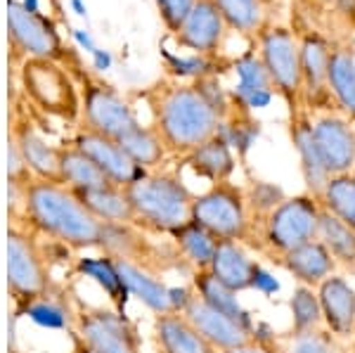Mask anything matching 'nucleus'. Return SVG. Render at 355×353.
<instances>
[{"label": "nucleus", "mask_w": 355, "mask_h": 353, "mask_svg": "<svg viewBox=\"0 0 355 353\" xmlns=\"http://www.w3.org/2000/svg\"><path fill=\"white\" fill-rule=\"evenodd\" d=\"M329 57L331 43L322 33L308 31L301 36V67H303V107L324 110L329 107Z\"/></svg>", "instance_id": "15"}, {"label": "nucleus", "mask_w": 355, "mask_h": 353, "mask_svg": "<svg viewBox=\"0 0 355 353\" xmlns=\"http://www.w3.org/2000/svg\"><path fill=\"white\" fill-rule=\"evenodd\" d=\"M322 204L320 199L303 192L287 197L268 216L259 230V252L275 264L303 244L318 240Z\"/></svg>", "instance_id": "6"}, {"label": "nucleus", "mask_w": 355, "mask_h": 353, "mask_svg": "<svg viewBox=\"0 0 355 353\" xmlns=\"http://www.w3.org/2000/svg\"><path fill=\"white\" fill-rule=\"evenodd\" d=\"M157 3V10L162 15L164 26L168 28L171 33H175L180 24L185 21V17L190 15V10L194 8L197 0H154Z\"/></svg>", "instance_id": "41"}, {"label": "nucleus", "mask_w": 355, "mask_h": 353, "mask_svg": "<svg viewBox=\"0 0 355 353\" xmlns=\"http://www.w3.org/2000/svg\"><path fill=\"white\" fill-rule=\"evenodd\" d=\"M230 31L214 0H197L180 28L173 33L180 48L197 57H216Z\"/></svg>", "instance_id": "14"}, {"label": "nucleus", "mask_w": 355, "mask_h": 353, "mask_svg": "<svg viewBox=\"0 0 355 353\" xmlns=\"http://www.w3.org/2000/svg\"><path fill=\"white\" fill-rule=\"evenodd\" d=\"M192 221L214 232L218 240L239 242L256 249V227L249 214L246 190L232 180L211 183L204 192L194 195Z\"/></svg>", "instance_id": "5"}, {"label": "nucleus", "mask_w": 355, "mask_h": 353, "mask_svg": "<svg viewBox=\"0 0 355 353\" xmlns=\"http://www.w3.org/2000/svg\"><path fill=\"white\" fill-rule=\"evenodd\" d=\"M71 5H73V10H76L78 15H85V8H83L81 0H71Z\"/></svg>", "instance_id": "47"}, {"label": "nucleus", "mask_w": 355, "mask_h": 353, "mask_svg": "<svg viewBox=\"0 0 355 353\" xmlns=\"http://www.w3.org/2000/svg\"><path fill=\"white\" fill-rule=\"evenodd\" d=\"M19 3H21V8L28 10V12L41 15V12H38V0H19Z\"/></svg>", "instance_id": "46"}, {"label": "nucleus", "mask_w": 355, "mask_h": 353, "mask_svg": "<svg viewBox=\"0 0 355 353\" xmlns=\"http://www.w3.org/2000/svg\"><path fill=\"white\" fill-rule=\"evenodd\" d=\"M182 316L199 329V334L218 353L237 349V346H242L256 337V327H246L239 320H234V318L225 316V313L211 309L194 292L190 301L185 304V309H182Z\"/></svg>", "instance_id": "16"}, {"label": "nucleus", "mask_w": 355, "mask_h": 353, "mask_svg": "<svg viewBox=\"0 0 355 353\" xmlns=\"http://www.w3.org/2000/svg\"><path fill=\"white\" fill-rule=\"evenodd\" d=\"M60 183L73 192L97 190V187L114 185L97 164L76 145H67L60 152Z\"/></svg>", "instance_id": "29"}, {"label": "nucleus", "mask_w": 355, "mask_h": 353, "mask_svg": "<svg viewBox=\"0 0 355 353\" xmlns=\"http://www.w3.org/2000/svg\"><path fill=\"white\" fill-rule=\"evenodd\" d=\"M173 240V247L180 254L182 264L187 266L192 273L194 270H209L211 264H214V256L218 252V244L223 240L209 232L206 227L190 221L187 225H182L180 230L171 235Z\"/></svg>", "instance_id": "28"}, {"label": "nucleus", "mask_w": 355, "mask_h": 353, "mask_svg": "<svg viewBox=\"0 0 355 353\" xmlns=\"http://www.w3.org/2000/svg\"><path fill=\"white\" fill-rule=\"evenodd\" d=\"M73 36H76V41L81 43V45H85V50H90V53H95V45H93V41H90V36L88 33H83V31H73Z\"/></svg>", "instance_id": "44"}, {"label": "nucleus", "mask_w": 355, "mask_h": 353, "mask_svg": "<svg viewBox=\"0 0 355 353\" xmlns=\"http://www.w3.org/2000/svg\"><path fill=\"white\" fill-rule=\"evenodd\" d=\"M12 142L24 159L28 173L36 180H53L60 183V152L62 147L50 145L43 133L31 121H17L12 128Z\"/></svg>", "instance_id": "19"}, {"label": "nucleus", "mask_w": 355, "mask_h": 353, "mask_svg": "<svg viewBox=\"0 0 355 353\" xmlns=\"http://www.w3.org/2000/svg\"><path fill=\"white\" fill-rule=\"evenodd\" d=\"M33 232L67 249H102L107 223L85 209L81 197L67 185L36 180L24 190V209L19 216Z\"/></svg>", "instance_id": "2"}, {"label": "nucleus", "mask_w": 355, "mask_h": 353, "mask_svg": "<svg viewBox=\"0 0 355 353\" xmlns=\"http://www.w3.org/2000/svg\"><path fill=\"white\" fill-rule=\"evenodd\" d=\"M102 252L110 259L128 261V264H135L145 270L157 273V275H162L164 270L175 268V266H185L173 244L164 247V244L152 242L150 232H145L137 225L107 223Z\"/></svg>", "instance_id": "11"}, {"label": "nucleus", "mask_w": 355, "mask_h": 353, "mask_svg": "<svg viewBox=\"0 0 355 353\" xmlns=\"http://www.w3.org/2000/svg\"><path fill=\"white\" fill-rule=\"evenodd\" d=\"M95 64H97V69H107V67H110V55L107 53H102V50H95Z\"/></svg>", "instance_id": "45"}, {"label": "nucleus", "mask_w": 355, "mask_h": 353, "mask_svg": "<svg viewBox=\"0 0 355 353\" xmlns=\"http://www.w3.org/2000/svg\"><path fill=\"white\" fill-rule=\"evenodd\" d=\"M351 353H355V337H353V344H351Z\"/></svg>", "instance_id": "49"}, {"label": "nucleus", "mask_w": 355, "mask_h": 353, "mask_svg": "<svg viewBox=\"0 0 355 353\" xmlns=\"http://www.w3.org/2000/svg\"><path fill=\"white\" fill-rule=\"evenodd\" d=\"M320 204L324 212L355 227V169L351 173L331 175L322 197H320Z\"/></svg>", "instance_id": "38"}, {"label": "nucleus", "mask_w": 355, "mask_h": 353, "mask_svg": "<svg viewBox=\"0 0 355 353\" xmlns=\"http://www.w3.org/2000/svg\"><path fill=\"white\" fill-rule=\"evenodd\" d=\"M313 138L329 175H343L355 169V126L341 114H318L313 119Z\"/></svg>", "instance_id": "13"}, {"label": "nucleus", "mask_w": 355, "mask_h": 353, "mask_svg": "<svg viewBox=\"0 0 355 353\" xmlns=\"http://www.w3.org/2000/svg\"><path fill=\"white\" fill-rule=\"evenodd\" d=\"M19 78L24 95L41 112L60 117L64 121H76L81 117V95H78L71 74L60 62L26 57Z\"/></svg>", "instance_id": "8"}, {"label": "nucleus", "mask_w": 355, "mask_h": 353, "mask_svg": "<svg viewBox=\"0 0 355 353\" xmlns=\"http://www.w3.org/2000/svg\"><path fill=\"white\" fill-rule=\"evenodd\" d=\"M93 353H142L137 325L116 309L76 301V320L71 332Z\"/></svg>", "instance_id": "9"}, {"label": "nucleus", "mask_w": 355, "mask_h": 353, "mask_svg": "<svg viewBox=\"0 0 355 353\" xmlns=\"http://www.w3.org/2000/svg\"><path fill=\"white\" fill-rule=\"evenodd\" d=\"M230 31L239 36L259 38L263 28H268V5L270 0H214Z\"/></svg>", "instance_id": "31"}, {"label": "nucleus", "mask_w": 355, "mask_h": 353, "mask_svg": "<svg viewBox=\"0 0 355 353\" xmlns=\"http://www.w3.org/2000/svg\"><path fill=\"white\" fill-rule=\"evenodd\" d=\"M237 69V85L230 98V107L237 112L251 114V110H261V107L270 105L275 95V85L268 76L266 67H263L259 53H246L234 62Z\"/></svg>", "instance_id": "21"}, {"label": "nucleus", "mask_w": 355, "mask_h": 353, "mask_svg": "<svg viewBox=\"0 0 355 353\" xmlns=\"http://www.w3.org/2000/svg\"><path fill=\"white\" fill-rule=\"evenodd\" d=\"M154 344L159 353H218L178 311L154 316Z\"/></svg>", "instance_id": "24"}, {"label": "nucleus", "mask_w": 355, "mask_h": 353, "mask_svg": "<svg viewBox=\"0 0 355 353\" xmlns=\"http://www.w3.org/2000/svg\"><path fill=\"white\" fill-rule=\"evenodd\" d=\"M71 145H76L78 150L93 159L97 166L105 171V175L114 185L128 187L130 183H135L137 178H142V175L147 173V171H142L133 159L125 155L121 142L107 138V135L81 128L76 133V138L71 140Z\"/></svg>", "instance_id": "17"}, {"label": "nucleus", "mask_w": 355, "mask_h": 353, "mask_svg": "<svg viewBox=\"0 0 355 353\" xmlns=\"http://www.w3.org/2000/svg\"><path fill=\"white\" fill-rule=\"evenodd\" d=\"M318 240L327 247L331 259L336 261V268L346 270L348 275L355 277V227L343 223V221L322 209Z\"/></svg>", "instance_id": "32"}, {"label": "nucleus", "mask_w": 355, "mask_h": 353, "mask_svg": "<svg viewBox=\"0 0 355 353\" xmlns=\"http://www.w3.org/2000/svg\"><path fill=\"white\" fill-rule=\"evenodd\" d=\"M192 289L199 299L211 306V309L225 313V316L234 318V320H239L246 327H256L254 318H251V313L239 304L237 294H234L232 289H227L211 270H194L192 273Z\"/></svg>", "instance_id": "30"}, {"label": "nucleus", "mask_w": 355, "mask_h": 353, "mask_svg": "<svg viewBox=\"0 0 355 353\" xmlns=\"http://www.w3.org/2000/svg\"><path fill=\"white\" fill-rule=\"evenodd\" d=\"M318 3H324V5H329V3H339V0H318Z\"/></svg>", "instance_id": "48"}, {"label": "nucleus", "mask_w": 355, "mask_h": 353, "mask_svg": "<svg viewBox=\"0 0 355 353\" xmlns=\"http://www.w3.org/2000/svg\"><path fill=\"white\" fill-rule=\"evenodd\" d=\"M73 270L78 275H85L90 277L93 282L100 284L102 289L107 292V297L114 304V309L123 313V306H125V299H128V289L125 284L121 282V275H119L116 266L110 256H90V259H76V266Z\"/></svg>", "instance_id": "36"}, {"label": "nucleus", "mask_w": 355, "mask_h": 353, "mask_svg": "<svg viewBox=\"0 0 355 353\" xmlns=\"http://www.w3.org/2000/svg\"><path fill=\"white\" fill-rule=\"evenodd\" d=\"M152 126L159 130L171 157H187L223 130L230 98L216 76L199 81H166L150 95Z\"/></svg>", "instance_id": "1"}, {"label": "nucleus", "mask_w": 355, "mask_h": 353, "mask_svg": "<svg viewBox=\"0 0 355 353\" xmlns=\"http://www.w3.org/2000/svg\"><path fill=\"white\" fill-rule=\"evenodd\" d=\"M119 142H121L125 155L133 159L142 171H157L166 162V157H168V150H166L162 135H159V130L154 126L135 128L133 133H128Z\"/></svg>", "instance_id": "35"}, {"label": "nucleus", "mask_w": 355, "mask_h": 353, "mask_svg": "<svg viewBox=\"0 0 355 353\" xmlns=\"http://www.w3.org/2000/svg\"><path fill=\"white\" fill-rule=\"evenodd\" d=\"M220 353H282V346L275 337H263L261 329L256 327V337L246 344L237 346V349H230V351H220Z\"/></svg>", "instance_id": "42"}, {"label": "nucleus", "mask_w": 355, "mask_h": 353, "mask_svg": "<svg viewBox=\"0 0 355 353\" xmlns=\"http://www.w3.org/2000/svg\"><path fill=\"white\" fill-rule=\"evenodd\" d=\"M81 121L85 130L121 140L135 128H140V119L130 102L112 85L85 78L81 90Z\"/></svg>", "instance_id": "10"}, {"label": "nucleus", "mask_w": 355, "mask_h": 353, "mask_svg": "<svg viewBox=\"0 0 355 353\" xmlns=\"http://www.w3.org/2000/svg\"><path fill=\"white\" fill-rule=\"evenodd\" d=\"M256 264L246 252L244 244L223 240L218 244V252L214 256L211 264V273L225 284L227 289H232L234 294H242L246 289H254V275H256Z\"/></svg>", "instance_id": "26"}, {"label": "nucleus", "mask_w": 355, "mask_h": 353, "mask_svg": "<svg viewBox=\"0 0 355 353\" xmlns=\"http://www.w3.org/2000/svg\"><path fill=\"white\" fill-rule=\"evenodd\" d=\"M90 214L102 223L114 225H135V209L130 204L128 190L121 185H107L97 190L76 192Z\"/></svg>", "instance_id": "27"}, {"label": "nucleus", "mask_w": 355, "mask_h": 353, "mask_svg": "<svg viewBox=\"0 0 355 353\" xmlns=\"http://www.w3.org/2000/svg\"><path fill=\"white\" fill-rule=\"evenodd\" d=\"M24 313L41 327L67 329V332H71L73 320H76V299H71V294H69L62 284H57L48 297L26 306Z\"/></svg>", "instance_id": "33"}, {"label": "nucleus", "mask_w": 355, "mask_h": 353, "mask_svg": "<svg viewBox=\"0 0 355 353\" xmlns=\"http://www.w3.org/2000/svg\"><path fill=\"white\" fill-rule=\"evenodd\" d=\"M275 266H279L284 273H289L296 280V284H306V287L318 289L327 277L336 273V261L331 259L320 240H313L303 247L294 249L287 256H282L279 261H275Z\"/></svg>", "instance_id": "23"}, {"label": "nucleus", "mask_w": 355, "mask_h": 353, "mask_svg": "<svg viewBox=\"0 0 355 353\" xmlns=\"http://www.w3.org/2000/svg\"><path fill=\"white\" fill-rule=\"evenodd\" d=\"M8 28L10 41L26 57L55 62L64 60V43H62V36L57 33L53 21L43 15L28 12L17 0H8Z\"/></svg>", "instance_id": "12"}, {"label": "nucleus", "mask_w": 355, "mask_h": 353, "mask_svg": "<svg viewBox=\"0 0 355 353\" xmlns=\"http://www.w3.org/2000/svg\"><path fill=\"white\" fill-rule=\"evenodd\" d=\"M112 261L116 266L119 275H121V282L128 289V297L142 301L154 316L175 311V287H168L162 280V275L140 268L135 264H128V261Z\"/></svg>", "instance_id": "22"}, {"label": "nucleus", "mask_w": 355, "mask_h": 353, "mask_svg": "<svg viewBox=\"0 0 355 353\" xmlns=\"http://www.w3.org/2000/svg\"><path fill=\"white\" fill-rule=\"evenodd\" d=\"M324 327L341 339L355 337V287L346 275H331L318 287Z\"/></svg>", "instance_id": "20"}, {"label": "nucleus", "mask_w": 355, "mask_h": 353, "mask_svg": "<svg viewBox=\"0 0 355 353\" xmlns=\"http://www.w3.org/2000/svg\"><path fill=\"white\" fill-rule=\"evenodd\" d=\"M135 225L150 235H173L192 221L194 192L173 171H147L128 187Z\"/></svg>", "instance_id": "3"}, {"label": "nucleus", "mask_w": 355, "mask_h": 353, "mask_svg": "<svg viewBox=\"0 0 355 353\" xmlns=\"http://www.w3.org/2000/svg\"><path fill=\"white\" fill-rule=\"evenodd\" d=\"M279 346H282V353H351L346 339L331 334L327 327L303 334H284L279 339Z\"/></svg>", "instance_id": "39"}, {"label": "nucleus", "mask_w": 355, "mask_h": 353, "mask_svg": "<svg viewBox=\"0 0 355 353\" xmlns=\"http://www.w3.org/2000/svg\"><path fill=\"white\" fill-rule=\"evenodd\" d=\"M244 190H246V202H249L251 221H254V227H256V242H259L261 225L266 223L268 216L287 199V195H284V190L279 185L266 183V180H254V185L244 187Z\"/></svg>", "instance_id": "40"}, {"label": "nucleus", "mask_w": 355, "mask_h": 353, "mask_svg": "<svg viewBox=\"0 0 355 353\" xmlns=\"http://www.w3.org/2000/svg\"><path fill=\"white\" fill-rule=\"evenodd\" d=\"M259 43V57L275 93L289 107V114L303 110V67H301V38L291 28L270 24L263 28Z\"/></svg>", "instance_id": "7"}, {"label": "nucleus", "mask_w": 355, "mask_h": 353, "mask_svg": "<svg viewBox=\"0 0 355 353\" xmlns=\"http://www.w3.org/2000/svg\"><path fill=\"white\" fill-rule=\"evenodd\" d=\"M289 313H291V327L287 334H303L313 329L324 327L322 306H320L318 289L296 284L289 297Z\"/></svg>", "instance_id": "37"}, {"label": "nucleus", "mask_w": 355, "mask_h": 353, "mask_svg": "<svg viewBox=\"0 0 355 353\" xmlns=\"http://www.w3.org/2000/svg\"><path fill=\"white\" fill-rule=\"evenodd\" d=\"M254 289H259L263 294H272L279 289V282L275 280V277L268 273L263 266L259 264V268H256V275H254Z\"/></svg>", "instance_id": "43"}, {"label": "nucleus", "mask_w": 355, "mask_h": 353, "mask_svg": "<svg viewBox=\"0 0 355 353\" xmlns=\"http://www.w3.org/2000/svg\"><path fill=\"white\" fill-rule=\"evenodd\" d=\"M38 237L41 235L21 218H12L8 227V292L15 301L17 316L57 287Z\"/></svg>", "instance_id": "4"}, {"label": "nucleus", "mask_w": 355, "mask_h": 353, "mask_svg": "<svg viewBox=\"0 0 355 353\" xmlns=\"http://www.w3.org/2000/svg\"><path fill=\"white\" fill-rule=\"evenodd\" d=\"M289 138L294 142L296 152H299L301 175H303V183H306V192L313 195L315 199H320L331 175L327 166L322 164V159H320L318 145H315V138H313V119L306 107L289 114Z\"/></svg>", "instance_id": "18"}, {"label": "nucleus", "mask_w": 355, "mask_h": 353, "mask_svg": "<svg viewBox=\"0 0 355 353\" xmlns=\"http://www.w3.org/2000/svg\"><path fill=\"white\" fill-rule=\"evenodd\" d=\"M329 90L343 117L355 123V55L348 48H331Z\"/></svg>", "instance_id": "34"}, {"label": "nucleus", "mask_w": 355, "mask_h": 353, "mask_svg": "<svg viewBox=\"0 0 355 353\" xmlns=\"http://www.w3.org/2000/svg\"><path fill=\"white\" fill-rule=\"evenodd\" d=\"M182 162H185V166L190 169L194 175L209 180V183L230 180L234 169H237L234 150L223 133L214 135V138L206 140L204 145H199L197 150H192L187 157H182Z\"/></svg>", "instance_id": "25"}, {"label": "nucleus", "mask_w": 355, "mask_h": 353, "mask_svg": "<svg viewBox=\"0 0 355 353\" xmlns=\"http://www.w3.org/2000/svg\"><path fill=\"white\" fill-rule=\"evenodd\" d=\"M157 353H159V351H157Z\"/></svg>", "instance_id": "50"}]
</instances>
